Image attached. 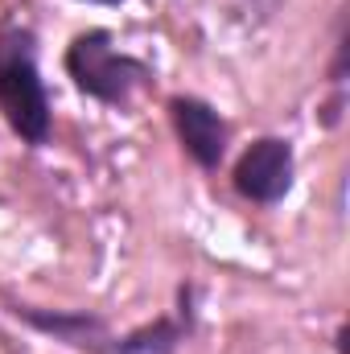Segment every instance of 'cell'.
<instances>
[{
	"instance_id": "6da1fadb",
	"label": "cell",
	"mask_w": 350,
	"mask_h": 354,
	"mask_svg": "<svg viewBox=\"0 0 350 354\" xmlns=\"http://www.w3.org/2000/svg\"><path fill=\"white\" fill-rule=\"evenodd\" d=\"M0 115L12 128V136L29 149H42L54 128L50 91L37 71V41L29 29H4L0 33Z\"/></svg>"
},
{
	"instance_id": "7a4b0ae2",
	"label": "cell",
	"mask_w": 350,
	"mask_h": 354,
	"mask_svg": "<svg viewBox=\"0 0 350 354\" xmlns=\"http://www.w3.org/2000/svg\"><path fill=\"white\" fill-rule=\"evenodd\" d=\"M66 79L95 103L107 107H128L136 91L153 83V66L124 54L111 37V29H87L66 46Z\"/></svg>"
},
{
	"instance_id": "3957f363",
	"label": "cell",
	"mask_w": 350,
	"mask_h": 354,
	"mask_svg": "<svg viewBox=\"0 0 350 354\" xmlns=\"http://www.w3.org/2000/svg\"><path fill=\"white\" fill-rule=\"evenodd\" d=\"M293 177H297L293 145L284 136H260L239 153V161L231 169V185L239 198H248L256 206H276L288 198Z\"/></svg>"
},
{
	"instance_id": "277c9868",
	"label": "cell",
	"mask_w": 350,
	"mask_h": 354,
	"mask_svg": "<svg viewBox=\"0 0 350 354\" xmlns=\"http://www.w3.org/2000/svg\"><path fill=\"white\" fill-rule=\"evenodd\" d=\"M169 124H174L177 145L185 149V157L198 169H219L231 145V124L223 120V111L198 95H174L169 99Z\"/></svg>"
},
{
	"instance_id": "5b68a950",
	"label": "cell",
	"mask_w": 350,
	"mask_h": 354,
	"mask_svg": "<svg viewBox=\"0 0 350 354\" xmlns=\"http://www.w3.org/2000/svg\"><path fill=\"white\" fill-rule=\"evenodd\" d=\"M12 317L25 322L29 330L71 346V351H83V354H107L111 346V326L107 317L99 313H87V309H37V305H12Z\"/></svg>"
},
{
	"instance_id": "8992f818",
	"label": "cell",
	"mask_w": 350,
	"mask_h": 354,
	"mask_svg": "<svg viewBox=\"0 0 350 354\" xmlns=\"http://www.w3.org/2000/svg\"><path fill=\"white\" fill-rule=\"evenodd\" d=\"M194 330V309H190V288L177 292V313H165V317H153L120 338H111L107 354H177L181 342L190 338Z\"/></svg>"
},
{
	"instance_id": "52a82bcc",
	"label": "cell",
	"mask_w": 350,
	"mask_h": 354,
	"mask_svg": "<svg viewBox=\"0 0 350 354\" xmlns=\"http://www.w3.org/2000/svg\"><path fill=\"white\" fill-rule=\"evenodd\" d=\"M83 4H107V8H116V4H124V0H83Z\"/></svg>"
}]
</instances>
